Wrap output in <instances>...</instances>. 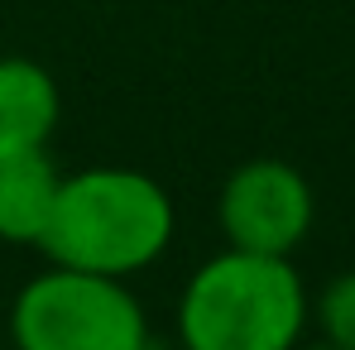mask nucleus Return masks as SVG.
Listing matches in <instances>:
<instances>
[{"label": "nucleus", "mask_w": 355, "mask_h": 350, "mask_svg": "<svg viewBox=\"0 0 355 350\" xmlns=\"http://www.w3.org/2000/svg\"><path fill=\"white\" fill-rule=\"evenodd\" d=\"M62 173L49 149H15L0 154V240L5 245H39L49 226Z\"/></svg>", "instance_id": "6"}, {"label": "nucleus", "mask_w": 355, "mask_h": 350, "mask_svg": "<svg viewBox=\"0 0 355 350\" xmlns=\"http://www.w3.org/2000/svg\"><path fill=\"white\" fill-rule=\"evenodd\" d=\"M317 326H322V341L336 350H355V269L351 274H336L322 297H317Z\"/></svg>", "instance_id": "7"}, {"label": "nucleus", "mask_w": 355, "mask_h": 350, "mask_svg": "<svg viewBox=\"0 0 355 350\" xmlns=\"http://www.w3.org/2000/svg\"><path fill=\"white\" fill-rule=\"evenodd\" d=\"M312 216H317L312 187L284 159L240 164L216 197V221L226 245L254 254H293L312 231Z\"/></svg>", "instance_id": "4"}, {"label": "nucleus", "mask_w": 355, "mask_h": 350, "mask_svg": "<svg viewBox=\"0 0 355 350\" xmlns=\"http://www.w3.org/2000/svg\"><path fill=\"white\" fill-rule=\"evenodd\" d=\"M173 231L178 211L159 177L96 164L58 182L39 250L49 254V264L130 279L168 250Z\"/></svg>", "instance_id": "1"}, {"label": "nucleus", "mask_w": 355, "mask_h": 350, "mask_svg": "<svg viewBox=\"0 0 355 350\" xmlns=\"http://www.w3.org/2000/svg\"><path fill=\"white\" fill-rule=\"evenodd\" d=\"M62 116L58 82L34 58H0V154L49 149Z\"/></svg>", "instance_id": "5"}, {"label": "nucleus", "mask_w": 355, "mask_h": 350, "mask_svg": "<svg viewBox=\"0 0 355 350\" xmlns=\"http://www.w3.org/2000/svg\"><path fill=\"white\" fill-rule=\"evenodd\" d=\"M293 350H336V346H327V341H322V346H293Z\"/></svg>", "instance_id": "8"}, {"label": "nucleus", "mask_w": 355, "mask_h": 350, "mask_svg": "<svg viewBox=\"0 0 355 350\" xmlns=\"http://www.w3.org/2000/svg\"><path fill=\"white\" fill-rule=\"evenodd\" d=\"M307 326V288L288 254L226 245L178 297L182 350H293Z\"/></svg>", "instance_id": "2"}, {"label": "nucleus", "mask_w": 355, "mask_h": 350, "mask_svg": "<svg viewBox=\"0 0 355 350\" xmlns=\"http://www.w3.org/2000/svg\"><path fill=\"white\" fill-rule=\"evenodd\" d=\"M15 350H154L149 317L125 279L49 264L15 292Z\"/></svg>", "instance_id": "3"}]
</instances>
